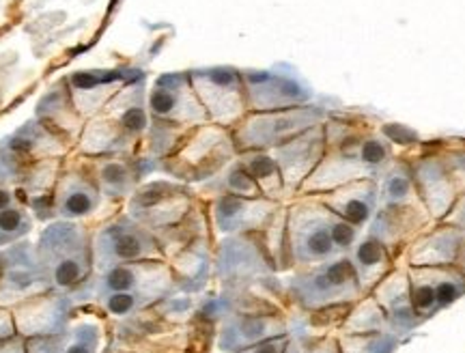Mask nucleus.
<instances>
[{
	"mask_svg": "<svg viewBox=\"0 0 465 353\" xmlns=\"http://www.w3.org/2000/svg\"><path fill=\"white\" fill-rule=\"evenodd\" d=\"M174 289L173 270L164 259L113 265L93 274L84 304L97 306L110 319L119 321L149 310Z\"/></svg>",
	"mask_w": 465,
	"mask_h": 353,
	"instance_id": "f257e3e1",
	"label": "nucleus"
},
{
	"mask_svg": "<svg viewBox=\"0 0 465 353\" xmlns=\"http://www.w3.org/2000/svg\"><path fill=\"white\" fill-rule=\"evenodd\" d=\"M39 263L48 278L50 289L69 293L78 306L84 304L95 263H93L91 230L83 222L54 220L45 224L35 244Z\"/></svg>",
	"mask_w": 465,
	"mask_h": 353,
	"instance_id": "f03ea898",
	"label": "nucleus"
},
{
	"mask_svg": "<svg viewBox=\"0 0 465 353\" xmlns=\"http://www.w3.org/2000/svg\"><path fill=\"white\" fill-rule=\"evenodd\" d=\"M237 158L229 127L205 123L192 127L173 153L158 160V169L182 183H205Z\"/></svg>",
	"mask_w": 465,
	"mask_h": 353,
	"instance_id": "7ed1b4c3",
	"label": "nucleus"
},
{
	"mask_svg": "<svg viewBox=\"0 0 465 353\" xmlns=\"http://www.w3.org/2000/svg\"><path fill=\"white\" fill-rule=\"evenodd\" d=\"M325 121V110L319 106H295L284 110H270V113H250L240 123L232 125V144L235 152H272L300 136L311 127L322 125Z\"/></svg>",
	"mask_w": 465,
	"mask_h": 353,
	"instance_id": "20e7f679",
	"label": "nucleus"
},
{
	"mask_svg": "<svg viewBox=\"0 0 465 353\" xmlns=\"http://www.w3.org/2000/svg\"><path fill=\"white\" fill-rule=\"evenodd\" d=\"M334 211L317 196H302L287 207V246L295 265H315L339 254L332 240Z\"/></svg>",
	"mask_w": 465,
	"mask_h": 353,
	"instance_id": "39448f33",
	"label": "nucleus"
},
{
	"mask_svg": "<svg viewBox=\"0 0 465 353\" xmlns=\"http://www.w3.org/2000/svg\"><path fill=\"white\" fill-rule=\"evenodd\" d=\"M91 246L95 271L136 261H166L153 230L138 224L127 213L97 224L91 230Z\"/></svg>",
	"mask_w": 465,
	"mask_h": 353,
	"instance_id": "423d86ee",
	"label": "nucleus"
},
{
	"mask_svg": "<svg viewBox=\"0 0 465 353\" xmlns=\"http://www.w3.org/2000/svg\"><path fill=\"white\" fill-rule=\"evenodd\" d=\"M289 282L291 298L306 310H322L330 306L351 302L360 293V278L353 261L347 257H334L330 261L302 265Z\"/></svg>",
	"mask_w": 465,
	"mask_h": 353,
	"instance_id": "0eeeda50",
	"label": "nucleus"
},
{
	"mask_svg": "<svg viewBox=\"0 0 465 353\" xmlns=\"http://www.w3.org/2000/svg\"><path fill=\"white\" fill-rule=\"evenodd\" d=\"M188 78L212 123L232 127L246 117L248 97L240 69L229 65L199 67L188 72Z\"/></svg>",
	"mask_w": 465,
	"mask_h": 353,
	"instance_id": "6e6552de",
	"label": "nucleus"
},
{
	"mask_svg": "<svg viewBox=\"0 0 465 353\" xmlns=\"http://www.w3.org/2000/svg\"><path fill=\"white\" fill-rule=\"evenodd\" d=\"M192 207H194V192L188 183L174 179H155L143 183L127 199V216L153 233H160L182 222Z\"/></svg>",
	"mask_w": 465,
	"mask_h": 353,
	"instance_id": "1a4fd4ad",
	"label": "nucleus"
},
{
	"mask_svg": "<svg viewBox=\"0 0 465 353\" xmlns=\"http://www.w3.org/2000/svg\"><path fill=\"white\" fill-rule=\"evenodd\" d=\"M250 113H270L295 106H306L312 100V89L295 69L287 65L274 69H243Z\"/></svg>",
	"mask_w": 465,
	"mask_h": 353,
	"instance_id": "9d476101",
	"label": "nucleus"
},
{
	"mask_svg": "<svg viewBox=\"0 0 465 353\" xmlns=\"http://www.w3.org/2000/svg\"><path fill=\"white\" fill-rule=\"evenodd\" d=\"M147 108L151 121L183 130L212 123L199 95L192 89L188 74H162L155 78L147 95Z\"/></svg>",
	"mask_w": 465,
	"mask_h": 353,
	"instance_id": "9b49d317",
	"label": "nucleus"
},
{
	"mask_svg": "<svg viewBox=\"0 0 465 353\" xmlns=\"http://www.w3.org/2000/svg\"><path fill=\"white\" fill-rule=\"evenodd\" d=\"M84 315L75 310L72 323L63 332L25 338L26 353H106L110 349L106 315L93 304H84Z\"/></svg>",
	"mask_w": 465,
	"mask_h": 353,
	"instance_id": "f8f14e48",
	"label": "nucleus"
},
{
	"mask_svg": "<svg viewBox=\"0 0 465 353\" xmlns=\"http://www.w3.org/2000/svg\"><path fill=\"white\" fill-rule=\"evenodd\" d=\"M75 310H78V304L74 302L72 295L54 291V289L33 295L11 309L15 329L22 338L50 337V334L63 332L72 323Z\"/></svg>",
	"mask_w": 465,
	"mask_h": 353,
	"instance_id": "ddd939ff",
	"label": "nucleus"
},
{
	"mask_svg": "<svg viewBox=\"0 0 465 353\" xmlns=\"http://www.w3.org/2000/svg\"><path fill=\"white\" fill-rule=\"evenodd\" d=\"M48 289L50 282L35 252V244L22 240L5 248V268L0 274V306L3 309H14L15 304Z\"/></svg>",
	"mask_w": 465,
	"mask_h": 353,
	"instance_id": "4468645a",
	"label": "nucleus"
},
{
	"mask_svg": "<svg viewBox=\"0 0 465 353\" xmlns=\"http://www.w3.org/2000/svg\"><path fill=\"white\" fill-rule=\"evenodd\" d=\"M281 210V202L257 196L237 194H218L209 205V218L212 227L218 235H240V233H259L267 227L274 213Z\"/></svg>",
	"mask_w": 465,
	"mask_h": 353,
	"instance_id": "2eb2a0df",
	"label": "nucleus"
},
{
	"mask_svg": "<svg viewBox=\"0 0 465 353\" xmlns=\"http://www.w3.org/2000/svg\"><path fill=\"white\" fill-rule=\"evenodd\" d=\"M261 233V230H259ZM259 233L226 235L218 250V276L226 287L240 289L272 270V259Z\"/></svg>",
	"mask_w": 465,
	"mask_h": 353,
	"instance_id": "dca6fc26",
	"label": "nucleus"
},
{
	"mask_svg": "<svg viewBox=\"0 0 465 353\" xmlns=\"http://www.w3.org/2000/svg\"><path fill=\"white\" fill-rule=\"evenodd\" d=\"M325 153V130L323 123L302 132L300 136L291 138L289 142L272 149L278 169H281L287 194H298L300 185L306 177L317 169Z\"/></svg>",
	"mask_w": 465,
	"mask_h": 353,
	"instance_id": "f3484780",
	"label": "nucleus"
},
{
	"mask_svg": "<svg viewBox=\"0 0 465 353\" xmlns=\"http://www.w3.org/2000/svg\"><path fill=\"white\" fill-rule=\"evenodd\" d=\"M282 334H289L287 323L276 312H231L220 326L218 349L237 353Z\"/></svg>",
	"mask_w": 465,
	"mask_h": 353,
	"instance_id": "a211bd4d",
	"label": "nucleus"
},
{
	"mask_svg": "<svg viewBox=\"0 0 465 353\" xmlns=\"http://www.w3.org/2000/svg\"><path fill=\"white\" fill-rule=\"evenodd\" d=\"M52 202H54L56 220L84 224L86 220L95 218L100 213L104 194L93 177L67 171L56 179L54 190H52Z\"/></svg>",
	"mask_w": 465,
	"mask_h": 353,
	"instance_id": "6ab92c4d",
	"label": "nucleus"
},
{
	"mask_svg": "<svg viewBox=\"0 0 465 353\" xmlns=\"http://www.w3.org/2000/svg\"><path fill=\"white\" fill-rule=\"evenodd\" d=\"M410 169L424 210L435 218L444 216L457 196V179L452 177V172L446 169L438 153L420 155V158L410 162Z\"/></svg>",
	"mask_w": 465,
	"mask_h": 353,
	"instance_id": "aec40b11",
	"label": "nucleus"
},
{
	"mask_svg": "<svg viewBox=\"0 0 465 353\" xmlns=\"http://www.w3.org/2000/svg\"><path fill=\"white\" fill-rule=\"evenodd\" d=\"M317 199L330 211H334L336 216L358 229L373 218L377 199H380V181L375 177L356 179V181H349L341 188L319 194Z\"/></svg>",
	"mask_w": 465,
	"mask_h": 353,
	"instance_id": "412c9836",
	"label": "nucleus"
},
{
	"mask_svg": "<svg viewBox=\"0 0 465 353\" xmlns=\"http://www.w3.org/2000/svg\"><path fill=\"white\" fill-rule=\"evenodd\" d=\"M97 164L93 169V179L104 194V199H130L143 185V179L149 171L158 169V164H149L147 160H127L125 155H106L95 158Z\"/></svg>",
	"mask_w": 465,
	"mask_h": 353,
	"instance_id": "4be33fe9",
	"label": "nucleus"
},
{
	"mask_svg": "<svg viewBox=\"0 0 465 353\" xmlns=\"http://www.w3.org/2000/svg\"><path fill=\"white\" fill-rule=\"evenodd\" d=\"M124 72H75L74 76H69L67 86L72 91L75 108L80 110V114L95 113L102 110L106 103L116 95L119 86L127 84Z\"/></svg>",
	"mask_w": 465,
	"mask_h": 353,
	"instance_id": "5701e85b",
	"label": "nucleus"
},
{
	"mask_svg": "<svg viewBox=\"0 0 465 353\" xmlns=\"http://www.w3.org/2000/svg\"><path fill=\"white\" fill-rule=\"evenodd\" d=\"M80 110L75 108L72 91H69L67 83L61 84V89L50 91L48 95L39 102L37 117L44 121L45 125H50L52 130H61L63 136L72 138L78 132H83V125L78 123Z\"/></svg>",
	"mask_w": 465,
	"mask_h": 353,
	"instance_id": "b1692460",
	"label": "nucleus"
},
{
	"mask_svg": "<svg viewBox=\"0 0 465 353\" xmlns=\"http://www.w3.org/2000/svg\"><path fill=\"white\" fill-rule=\"evenodd\" d=\"M33 213L14 190L0 185V248L26 240L33 230Z\"/></svg>",
	"mask_w": 465,
	"mask_h": 353,
	"instance_id": "393cba45",
	"label": "nucleus"
},
{
	"mask_svg": "<svg viewBox=\"0 0 465 353\" xmlns=\"http://www.w3.org/2000/svg\"><path fill=\"white\" fill-rule=\"evenodd\" d=\"M237 158L242 160V164L246 166V171L252 175L257 181L261 194L265 199L281 202L287 196V188H284L281 169H278L274 155L270 152H243L237 153Z\"/></svg>",
	"mask_w": 465,
	"mask_h": 353,
	"instance_id": "a878e982",
	"label": "nucleus"
},
{
	"mask_svg": "<svg viewBox=\"0 0 465 353\" xmlns=\"http://www.w3.org/2000/svg\"><path fill=\"white\" fill-rule=\"evenodd\" d=\"M201 194H212V196L237 194V196H248V199L263 196L261 194L257 181H254L252 175L246 171V166L242 164L240 158L232 160L218 177L209 179V181L203 183Z\"/></svg>",
	"mask_w": 465,
	"mask_h": 353,
	"instance_id": "bb28decb",
	"label": "nucleus"
},
{
	"mask_svg": "<svg viewBox=\"0 0 465 353\" xmlns=\"http://www.w3.org/2000/svg\"><path fill=\"white\" fill-rule=\"evenodd\" d=\"M388 265H391V259H388L386 244L375 235L366 237L362 244L358 246L356 263H353V268L358 271L360 285L371 287L380 282L386 276Z\"/></svg>",
	"mask_w": 465,
	"mask_h": 353,
	"instance_id": "cd10ccee",
	"label": "nucleus"
},
{
	"mask_svg": "<svg viewBox=\"0 0 465 353\" xmlns=\"http://www.w3.org/2000/svg\"><path fill=\"white\" fill-rule=\"evenodd\" d=\"M459 246V235L455 230H441V233H435L427 240H422L420 244L414 246V252H411V263L416 268H422V265H446L452 254L457 252Z\"/></svg>",
	"mask_w": 465,
	"mask_h": 353,
	"instance_id": "c85d7f7f",
	"label": "nucleus"
},
{
	"mask_svg": "<svg viewBox=\"0 0 465 353\" xmlns=\"http://www.w3.org/2000/svg\"><path fill=\"white\" fill-rule=\"evenodd\" d=\"M341 353H392L394 338L386 332L342 334L339 340Z\"/></svg>",
	"mask_w": 465,
	"mask_h": 353,
	"instance_id": "c756f323",
	"label": "nucleus"
},
{
	"mask_svg": "<svg viewBox=\"0 0 465 353\" xmlns=\"http://www.w3.org/2000/svg\"><path fill=\"white\" fill-rule=\"evenodd\" d=\"M441 162L446 164V169L452 172V177H465V142L463 144H452L449 153H438Z\"/></svg>",
	"mask_w": 465,
	"mask_h": 353,
	"instance_id": "7c9ffc66",
	"label": "nucleus"
},
{
	"mask_svg": "<svg viewBox=\"0 0 465 353\" xmlns=\"http://www.w3.org/2000/svg\"><path fill=\"white\" fill-rule=\"evenodd\" d=\"M291 334H282V337H274L270 340H263V343L248 347V349L237 351V353H282L284 347H287Z\"/></svg>",
	"mask_w": 465,
	"mask_h": 353,
	"instance_id": "2f4dec72",
	"label": "nucleus"
},
{
	"mask_svg": "<svg viewBox=\"0 0 465 353\" xmlns=\"http://www.w3.org/2000/svg\"><path fill=\"white\" fill-rule=\"evenodd\" d=\"M17 329H15V321H14V312L11 309H3L0 306V340L15 337Z\"/></svg>",
	"mask_w": 465,
	"mask_h": 353,
	"instance_id": "473e14b6",
	"label": "nucleus"
},
{
	"mask_svg": "<svg viewBox=\"0 0 465 353\" xmlns=\"http://www.w3.org/2000/svg\"><path fill=\"white\" fill-rule=\"evenodd\" d=\"M304 353H341V347L334 338H319L306 345Z\"/></svg>",
	"mask_w": 465,
	"mask_h": 353,
	"instance_id": "72a5a7b5",
	"label": "nucleus"
},
{
	"mask_svg": "<svg viewBox=\"0 0 465 353\" xmlns=\"http://www.w3.org/2000/svg\"><path fill=\"white\" fill-rule=\"evenodd\" d=\"M0 353H26V340L20 334L0 340Z\"/></svg>",
	"mask_w": 465,
	"mask_h": 353,
	"instance_id": "f704fd0d",
	"label": "nucleus"
},
{
	"mask_svg": "<svg viewBox=\"0 0 465 353\" xmlns=\"http://www.w3.org/2000/svg\"><path fill=\"white\" fill-rule=\"evenodd\" d=\"M282 353H304V345H302L298 338L291 337V338H289V343H287V347H284V351H282Z\"/></svg>",
	"mask_w": 465,
	"mask_h": 353,
	"instance_id": "c9c22d12",
	"label": "nucleus"
},
{
	"mask_svg": "<svg viewBox=\"0 0 465 353\" xmlns=\"http://www.w3.org/2000/svg\"><path fill=\"white\" fill-rule=\"evenodd\" d=\"M3 268H5V248H0V274H3Z\"/></svg>",
	"mask_w": 465,
	"mask_h": 353,
	"instance_id": "e433bc0d",
	"label": "nucleus"
},
{
	"mask_svg": "<svg viewBox=\"0 0 465 353\" xmlns=\"http://www.w3.org/2000/svg\"><path fill=\"white\" fill-rule=\"evenodd\" d=\"M5 179H7V175H5V171H3V169H0V183H3V181H5Z\"/></svg>",
	"mask_w": 465,
	"mask_h": 353,
	"instance_id": "4c0bfd02",
	"label": "nucleus"
},
{
	"mask_svg": "<svg viewBox=\"0 0 465 353\" xmlns=\"http://www.w3.org/2000/svg\"><path fill=\"white\" fill-rule=\"evenodd\" d=\"M106 353H127V351H113V349H108ZM158 353H164V351H158Z\"/></svg>",
	"mask_w": 465,
	"mask_h": 353,
	"instance_id": "58836bf2",
	"label": "nucleus"
}]
</instances>
